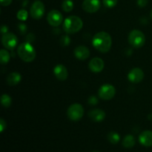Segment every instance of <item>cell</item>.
I'll return each instance as SVG.
<instances>
[{
  "label": "cell",
  "instance_id": "2e32d148",
  "mask_svg": "<svg viewBox=\"0 0 152 152\" xmlns=\"http://www.w3.org/2000/svg\"><path fill=\"white\" fill-rule=\"evenodd\" d=\"M88 117L92 121L94 122H101L105 118V113L103 110L96 108L90 111L88 113Z\"/></svg>",
  "mask_w": 152,
  "mask_h": 152
},
{
  "label": "cell",
  "instance_id": "ba28073f",
  "mask_svg": "<svg viewBox=\"0 0 152 152\" xmlns=\"http://www.w3.org/2000/svg\"><path fill=\"white\" fill-rule=\"evenodd\" d=\"M1 43L7 50H13L17 46L18 38L13 33H7L3 34L1 37Z\"/></svg>",
  "mask_w": 152,
  "mask_h": 152
},
{
  "label": "cell",
  "instance_id": "7c38bea8",
  "mask_svg": "<svg viewBox=\"0 0 152 152\" xmlns=\"http://www.w3.org/2000/svg\"><path fill=\"white\" fill-rule=\"evenodd\" d=\"M88 68L92 72L99 73L103 70L104 62L102 59L99 57H94L89 62Z\"/></svg>",
  "mask_w": 152,
  "mask_h": 152
},
{
  "label": "cell",
  "instance_id": "5bb4252c",
  "mask_svg": "<svg viewBox=\"0 0 152 152\" xmlns=\"http://www.w3.org/2000/svg\"><path fill=\"white\" fill-rule=\"evenodd\" d=\"M74 56L80 60H86L90 56V50L86 46L80 45L74 50Z\"/></svg>",
  "mask_w": 152,
  "mask_h": 152
},
{
  "label": "cell",
  "instance_id": "5b68a950",
  "mask_svg": "<svg viewBox=\"0 0 152 152\" xmlns=\"http://www.w3.org/2000/svg\"><path fill=\"white\" fill-rule=\"evenodd\" d=\"M84 114V108L83 105L79 103L72 104L69 106L67 111V116L68 119L72 121H78L81 120Z\"/></svg>",
  "mask_w": 152,
  "mask_h": 152
},
{
  "label": "cell",
  "instance_id": "8992f818",
  "mask_svg": "<svg viewBox=\"0 0 152 152\" xmlns=\"http://www.w3.org/2000/svg\"><path fill=\"white\" fill-rule=\"evenodd\" d=\"M116 94V89L110 84H105L99 88L98 91V95L99 98L103 100H110L112 99Z\"/></svg>",
  "mask_w": 152,
  "mask_h": 152
},
{
  "label": "cell",
  "instance_id": "4fadbf2b",
  "mask_svg": "<svg viewBox=\"0 0 152 152\" xmlns=\"http://www.w3.org/2000/svg\"><path fill=\"white\" fill-rule=\"evenodd\" d=\"M53 74L56 78L60 81H64L68 78V73L67 71V68L62 64L56 65L53 68Z\"/></svg>",
  "mask_w": 152,
  "mask_h": 152
},
{
  "label": "cell",
  "instance_id": "d6a6232c",
  "mask_svg": "<svg viewBox=\"0 0 152 152\" xmlns=\"http://www.w3.org/2000/svg\"><path fill=\"white\" fill-rule=\"evenodd\" d=\"M150 16H151V18L152 19V10H151V13H150Z\"/></svg>",
  "mask_w": 152,
  "mask_h": 152
},
{
  "label": "cell",
  "instance_id": "6da1fadb",
  "mask_svg": "<svg viewBox=\"0 0 152 152\" xmlns=\"http://www.w3.org/2000/svg\"><path fill=\"white\" fill-rule=\"evenodd\" d=\"M92 44L98 51L107 53L109 51L112 45V39L109 34L105 31H101L94 36Z\"/></svg>",
  "mask_w": 152,
  "mask_h": 152
},
{
  "label": "cell",
  "instance_id": "7a4b0ae2",
  "mask_svg": "<svg viewBox=\"0 0 152 152\" xmlns=\"http://www.w3.org/2000/svg\"><path fill=\"white\" fill-rule=\"evenodd\" d=\"M83 22L79 16H70L63 22L64 31L68 34H74L79 32L83 28Z\"/></svg>",
  "mask_w": 152,
  "mask_h": 152
},
{
  "label": "cell",
  "instance_id": "1f68e13d",
  "mask_svg": "<svg viewBox=\"0 0 152 152\" xmlns=\"http://www.w3.org/2000/svg\"><path fill=\"white\" fill-rule=\"evenodd\" d=\"M148 119L149 120H151V121H152V114H150L149 115H148Z\"/></svg>",
  "mask_w": 152,
  "mask_h": 152
},
{
  "label": "cell",
  "instance_id": "603a6c76",
  "mask_svg": "<svg viewBox=\"0 0 152 152\" xmlns=\"http://www.w3.org/2000/svg\"><path fill=\"white\" fill-rule=\"evenodd\" d=\"M16 16H17V19L20 21H25L28 17V13L25 9H21L17 12Z\"/></svg>",
  "mask_w": 152,
  "mask_h": 152
},
{
  "label": "cell",
  "instance_id": "52a82bcc",
  "mask_svg": "<svg viewBox=\"0 0 152 152\" xmlns=\"http://www.w3.org/2000/svg\"><path fill=\"white\" fill-rule=\"evenodd\" d=\"M45 8L41 1H36L31 5L30 9V15L34 19H40L44 16Z\"/></svg>",
  "mask_w": 152,
  "mask_h": 152
},
{
  "label": "cell",
  "instance_id": "ac0fdd59",
  "mask_svg": "<svg viewBox=\"0 0 152 152\" xmlns=\"http://www.w3.org/2000/svg\"><path fill=\"white\" fill-rule=\"evenodd\" d=\"M135 142H136V140H135L134 137L133 135L128 134L123 138L122 144H123V146L126 148H131L134 147V145H135Z\"/></svg>",
  "mask_w": 152,
  "mask_h": 152
},
{
  "label": "cell",
  "instance_id": "4316f807",
  "mask_svg": "<svg viewBox=\"0 0 152 152\" xmlns=\"http://www.w3.org/2000/svg\"><path fill=\"white\" fill-rule=\"evenodd\" d=\"M18 27H19V31H20L21 34H25V32H26V31H27V26L25 25V24L24 23L19 24Z\"/></svg>",
  "mask_w": 152,
  "mask_h": 152
},
{
  "label": "cell",
  "instance_id": "4dcf8cb0",
  "mask_svg": "<svg viewBox=\"0 0 152 152\" xmlns=\"http://www.w3.org/2000/svg\"><path fill=\"white\" fill-rule=\"evenodd\" d=\"M7 31H8V28H7V26H6V25H3L2 27H1V34H5L7 33Z\"/></svg>",
  "mask_w": 152,
  "mask_h": 152
},
{
  "label": "cell",
  "instance_id": "f1b7e54d",
  "mask_svg": "<svg viewBox=\"0 0 152 152\" xmlns=\"http://www.w3.org/2000/svg\"><path fill=\"white\" fill-rule=\"evenodd\" d=\"M7 127V124H6V122L4 121L3 119L0 120V132H4V129Z\"/></svg>",
  "mask_w": 152,
  "mask_h": 152
},
{
  "label": "cell",
  "instance_id": "d6986e66",
  "mask_svg": "<svg viewBox=\"0 0 152 152\" xmlns=\"http://www.w3.org/2000/svg\"><path fill=\"white\" fill-rule=\"evenodd\" d=\"M10 53L5 49H1L0 50V62L1 65H6L10 61Z\"/></svg>",
  "mask_w": 152,
  "mask_h": 152
},
{
  "label": "cell",
  "instance_id": "7402d4cb",
  "mask_svg": "<svg viewBox=\"0 0 152 152\" xmlns=\"http://www.w3.org/2000/svg\"><path fill=\"white\" fill-rule=\"evenodd\" d=\"M1 103L4 108H9L11 105L12 99L9 95L3 94L1 96Z\"/></svg>",
  "mask_w": 152,
  "mask_h": 152
},
{
  "label": "cell",
  "instance_id": "ffe728a7",
  "mask_svg": "<svg viewBox=\"0 0 152 152\" xmlns=\"http://www.w3.org/2000/svg\"><path fill=\"white\" fill-rule=\"evenodd\" d=\"M62 8L65 12H71L74 8V3L71 0H64L62 4Z\"/></svg>",
  "mask_w": 152,
  "mask_h": 152
},
{
  "label": "cell",
  "instance_id": "836d02e7",
  "mask_svg": "<svg viewBox=\"0 0 152 152\" xmlns=\"http://www.w3.org/2000/svg\"><path fill=\"white\" fill-rule=\"evenodd\" d=\"M92 152H99V151H92Z\"/></svg>",
  "mask_w": 152,
  "mask_h": 152
},
{
  "label": "cell",
  "instance_id": "44dd1931",
  "mask_svg": "<svg viewBox=\"0 0 152 152\" xmlns=\"http://www.w3.org/2000/svg\"><path fill=\"white\" fill-rule=\"evenodd\" d=\"M108 140L112 144H117L120 140V137L117 132H111L108 134Z\"/></svg>",
  "mask_w": 152,
  "mask_h": 152
},
{
  "label": "cell",
  "instance_id": "8fae6325",
  "mask_svg": "<svg viewBox=\"0 0 152 152\" xmlns=\"http://www.w3.org/2000/svg\"><path fill=\"white\" fill-rule=\"evenodd\" d=\"M144 72L140 68H134L129 71L128 79L132 83H139L143 80Z\"/></svg>",
  "mask_w": 152,
  "mask_h": 152
},
{
  "label": "cell",
  "instance_id": "83f0119b",
  "mask_svg": "<svg viewBox=\"0 0 152 152\" xmlns=\"http://www.w3.org/2000/svg\"><path fill=\"white\" fill-rule=\"evenodd\" d=\"M137 5L140 7H144L148 4V0H137Z\"/></svg>",
  "mask_w": 152,
  "mask_h": 152
},
{
  "label": "cell",
  "instance_id": "484cf974",
  "mask_svg": "<svg viewBox=\"0 0 152 152\" xmlns=\"http://www.w3.org/2000/svg\"><path fill=\"white\" fill-rule=\"evenodd\" d=\"M88 103L91 105H95L98 103V99L95 96H91L88 98Z\"/></svg>",
  "mask_w": 152,
  "mask_h": 152
},
{
  "label": "cell",
  "instance_id": "9c48e42d",
  "mask_svg": "<svg viewBox=\"0 0 152 152\" xmlns=\"http://www.w3.org/2000/svg\"><path fill=\"white\" fill-rule=\"evenodd\" d=\"M47 21L51 26L58 27L63 21V16L59 10H52L48 13Z\"/></svg>",
  "mask_w": 152,
  "mask_h": 152
},
{
  "label": "cell",
  "instance_id": "277c9868",
  "mask_svg": "<svg viewBox=\"0 0 152 152\" xmlns=\"http://www.w3.org/2000/svg\"><path fill=\"white\" fill-rule=\"evenodd\" d=\"M129 43L135 48L142 47L145 42V37L142 31L139 30H133L131 31L128 37Z\"/></svg>",
  "mask_w": 152,
  "mask_h": 152
},
{
  "label": "cell",
  "instance_id": "d4e9b609",
  "mask_svg": "<svg viewBox=\"0 0 152 152\" xmlns=\"http://www.w3.org/2000/svg\"><path fill=\"white\" fill-rule=\"evenodd\" d=\"M70 42H71V40H70V38L68 37V36H62L60 39V44L62 45V46L66 47V46H68L70 44Z\"/></svg>",
  "mask_w": 152,
  "mask_h": 152
},
{
  "label": "cell",
  "instance_id": "f546056e",
  "mask_svg": "<svg viewBox=\"0 0 152 152\" xmlns=\"http://www.w3.org/2000/svg\"><path fill=\"white\" fill-rule=\"evenodd\" d=\"M12 2V0H1V4L2 6H9Z\"/></svg>",
  "mask_w": 152,
  "mask_h": 152
},
{
  "label": "cell",
  "instance_id": "cb8c5ba5",
  "mask_svg": "<svg viewBox=\"0 0 152 152\" xmlns=\"http://www.w3.org/2000/svg\"><path fill=\"white\" fill-rule=\"evenodd\" d=\"M118 0H102L104 6L108 8H112L117 5Z\"/></svg>",
  "mask_w": 152,
  "mask_h": 152
},
{
  "label": "cell",
  "instance_id": "9a60e30c",
  "mask_svg": "<svg viewBox=\"0 0 152 152\" xmlns=\"http://www.w3.org/2000/svg\"><path fill=\"white\" fill-rule=\"evenodd\" d=\"M139 142L141 145L145 147L152 146V132L151 131H144L140 134Z\"/></svg>",
  "mask_w": 152,
  "mask_h": 152
},
{
  "label": "cell",
  "instance_id": "30bf717a",
  "mask_svg": "<svg viewBox=\"0 0 152 152\" xmlns=\"http://www.w3.org/2000/svg\"><path fill=\"white\" fill-rule=\"evenodd\" d=\"M100 5L99 0H84L83 3V8L87 13H93L99 10Z\"/></svg>",
  "mask_w": 152,
  "mask_h": 152
},
{
  "label": "cell",
  "instance_id": "e0dca14e",
  "mask_svg": "<svg viewBox=\"0 0 152 152\" xmlns=\"http://www.w3.org/2000/svg\"><path fill=\"white\" fill-rule=\"evenodd\" d=\"M21 80H22V77H21L19 73L13 72L8 74L7 79H6V82H7V83L9 86H13L19 84L20 83Z\"/></svg>",
  "mask_w": 152,
  "mask_h": 152
},
{
  "label": "cell",
  "instance_id": "3957f363",
  "mask_svg": "<svg viewBox=\"0 0 152 152\" xmlns=\"http://www.w3.org/2000/svg\"><path fill=\"white\" fill-rule=\"evenodd\" d=\"M17 53L19 58L25 62H33L37 56L35 48L30 42L22 43L18 47Z\"/></svg>",
  "mask_w": 152,
  "mask_h": 152
}]
</instances>
